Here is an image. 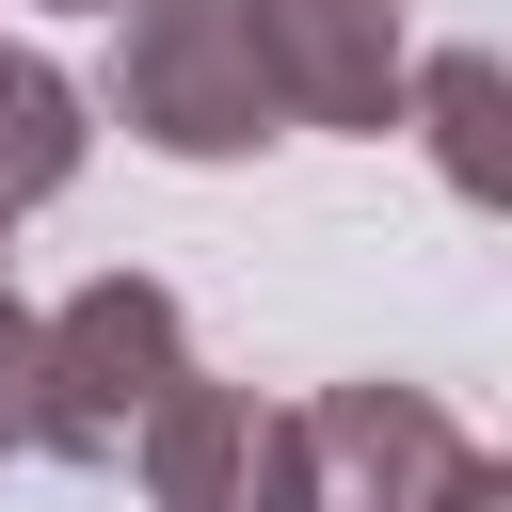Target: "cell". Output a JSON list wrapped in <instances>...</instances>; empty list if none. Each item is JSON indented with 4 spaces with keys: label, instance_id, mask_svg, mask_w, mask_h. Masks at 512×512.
Here are the masks:
<instances>
[{
    "label": "cell",
    "instance_id": "cell-1",
    "mask_svg": "<svg viewBox=\"0 0 512 512\" xmlns=\"http://www.w3.org/2000/svg\"><path fill=\"white\" fill-rule=\"evenodd\" d=\"M176 384H192V320L160 272H96L32 320V448L48 464H128Z\"/></svg>",
    "mask_w": 512,
    "mask_h": 512
},
{
    "label": "cell",
    "instance_id": "cell-2",
    "mask_svg": "<svg viewBox=\"0 0 512 512\" xmlns=\"http://www.w3.org/2000/svg\"><path fill=\"white\" fill-rule=\"evenodd\" d=\"M288 512H512V480L448 400L320 384V400H288Z\"/></svg>",
    "mask_w": 512,
    "mask_h": 512
},
{
    "label": "cell",
    "instance_id": "cell-3",
    "mask_svg": "<svg viewBox=\"0 0 512 512\" xmlns=\"http://www.w3.org/2000/svg\"><path fill=\"white\" fill-rule=\"evenodd\" d=\"M96 112L128 144H160V160H256V144H288L240 0H128V48L96 80Z\"/></svg>",
    "mask_w": 512,
    "mask_h": 512
},
{
    "label": "cell",
    "instance_id": "cell-4",
    "mask_svg": "<svg viewBox=\"0 0 512 512\" xmlns=\"http://www.w3.org/2000/svg\"><path fill=\"white\" fill-rule=\"evenodd\" d=\"M240 32L288 128H400V64H416L400 0H240Z\"/></svg>",
    "mask_w": 512,
    "mask_h": 512
},
{
    "label": "cell",
    "instance_id": "cell-5",
    "mask_svg": "<svg viewBox=\"0 0 512 512\" xmlns=\"http://www.w3.org/2000/svg\"><path fill=\"white\" fill-rule=\"evenodd\" d=\"M128 480H144L160 512H288V400H256V384H208V368H192V384L144 416Z\"/></svg>",
    "mask_w": 512,
    "mask_h": 512
},
{
    "label": "cell",
    "instance_id": "cell-6",
    "mask_svg": "<svg viewBox=\"0 0 512 512\" xmlns=\"http://www.w3.org/2000/svg\"><path fill=\"white\" fill-rule=\"evenodd\" d=\"M80 160H96V96H80L48 48H16V32H0V224H16V208H48Z\"/></svg>",
    "mask_w": 512,
    "mask_h": 512
},
{
    "label": "cell",
    "instance_id": "cell-7",
    "mask_svg": "<svg viewBox=\"0 0 512 512\" xmlns=\"http://www.w3.org/2000/svg\"><path fill=\"white\" fill-rule=\"evenodd\" d=\"M400 112H432L448 192L496 208V48H432V64H400Z\"/></svg>",
    "mask_w": 512,
    "mask_h": 512
},
{
    "label": "cell",
    "instance_id": "cell-8",
    "mask_svg": "<svg viewBox=\"0 0 512 512\" xmlns=\"http://www.w3.org/2000/svg\"><path fill=\"white\" fill-rule=\"evenodd\" d=\"M0 448H32V304H16V224H0Z\"/></svg>",
    "mask_w": 512,
    "mask_h": 512
},
{
    "label": "cell",
    "instance_id": "cell-9",
    "mask_svg": "<svg viewBox=\"0 0 512 512\" xmlns=\"http://www.w3.org/2000/svg\"><path fill=\"white\" fill-rule=\"evenodd\" d=\"M48 16H128V0H48Z\"/></svg>",
    "mask_w": 512,
    "mask_h": 512
}]
</instances>
